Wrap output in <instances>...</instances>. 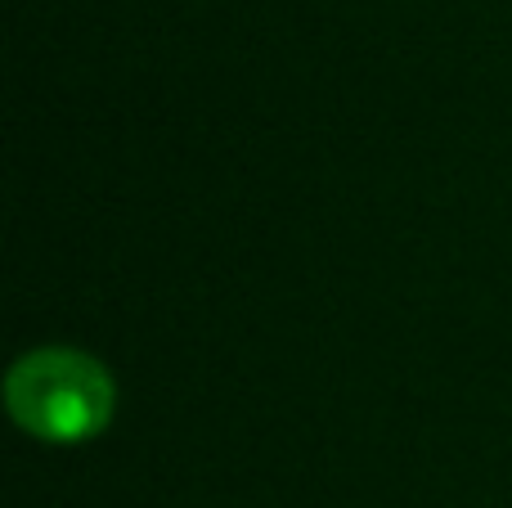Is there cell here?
Listing matches in <instances>:
<instances>
[{
	"label": "cell",
	"mask_w": 512,
	"mask_h": 508,
	"mask_svg": "<svg viewBox=\"0 0 512 508\" xmlns=\"http://www.w3.org/2000/svg\"><path fill=\"white\" fill-rule=\"evenodd\" d=\"M5 405L18 428L41 441H90L113 419V378L86 351L45 347L9 369Z\"/></svg>",
	"instance_id": "6da1fadb"
}]
</instances>
